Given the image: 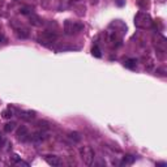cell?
<instances>
[{"label":"cell","instance_id":"cell-1","mask_svg":"<svg viewBox=\"0 0 167 167\" xmlns=\"http://www.w3.org/2000/svg\"><path fill=\"white\" fill-rule=\"evenodd\" d=\"M84 24L81 21H73V20H65L64 21V33L67 35H76L84 30Z\"/></svg>","mask_w":167,"mask_h":167},{"label":"cell","instance_id":"cell-2","mask_svg":"<svg viewBox=\"0 0 167 167\" xmlns=\"http://www.w3.org/2000/svg\"><path fill=\"white\" fill-rule=\"evenodd\" d=\"M134 25L138 29H149L153 25V20L146 12H138L134 16Z\"/></svg>","mask_w":167,"mask_h":167},{"label":"cell","instance_id":"cell-3","mask_svg":"<svg viewBox=\"0 0 167 167\" xmlns=\"http://www.w3.org/2000/svg\"><path fill=\"white\" fill-rule=\"evenodd\" d=\"M80 155H81L82 162L85 163L86 166H91V163H93V161H94V157H95V153H94L91 146H84L80 149Z\"/></svg>","mask_w":167,"mask_h":167},{"label":"cell","instance_id":"cell-4","mask_svg":"<svg viewBox=\"0 0 167 167\" xmlns=\"http://www.w3.org/2000/svg\"><path fill=\"white\" fill-rule=\"evenodd\" d=\"M56 34L52 33V31H42V33L38 34V37H37V41L38 43H41V45H51V43H54L56 41Z\"/></svg>","mask_w":167,"mask_h":167},{"label":"cell","instance_id":"cell-5","mask_svg":"<svg viewBox=\"0 0 167 167\" xmlns=\"http://www.w3.org/2000/svg\"><path fill=\"white\" fill-rule=\"evenodd\" d=\"M16 137H17L18 141L21 142H25L29 140V137H30V133H29L28 128H26L25 125H21L20 128L17 129V132H16Z\"/></svg>","mask_w":167,"mask_h":167},{"label":"cell","instance_id":"cell-6","mask_svg":"<svg viewBox=\"0 0 167 167\" xmlns=\"http://www.w3.org/2000/svg\"><path fill=\"white\" fill-rule=\"evenodd\" d=\"M45 161L52 167H59L61 165V161H60V158H59L58 155H46Z\"/></svg>","mask_w":167,"mask_h":167},{"label":"cell","instance_id":"cell-7","mask_svg":"<svg viewBox=\"0 0 167 167\" xmlns=\"http://www.w3.org/2000/svg\"><path fill=\"white\" fill-rule=\"evenodd\" d=\"M45 138H46V133L42 131V129H41V131H38V132H35V133L30 134V137H29L30 141L37 142V144H38V142H42Z\"/></svg>","mask_w":167,"mask_h":167},{"label":"cell","instance_id":"cell-8","mask_svg":"<svg viewBox=\"0 0 167 167\" xmlns=\"http://www.w3.org/2000/svg\"><path fill=\"white\" fill-rule=\"evenodd\" d=\"M29 20H30V24L33 26H41L42 25V20H41V17L39 16H37V15H34V13H30L29 15Z\"/></svg>","mask_w":167,"mask_h":167},{"label":"cell","instance_id":"cell-9","mask_svg":"<svg viewBox=\"0 0 167 167\" xmlns=\"http://www.w3.org/2000/svg\"><path fill=\"white\" fill-rule=\"evenodd\" d=\"M134 161H136V157H134V155L127 154V155H124V158H123V161H122L120 165L122 166H129V165H133Z\"/></svg>","mask_w":167,"mask_h":167},{"label":"cell","instance_id":"cell-10","mask_svg":"<svg viewBox=\"0 0 167 167\" xmlns=\"http://www.w3.org/2000/svg\"><path fill=\"white\" fill-rule=\"evenodd\" d=\"M20 118L24 120H31L35 118V111H22L20 112Z\"/></svg>","mask_w":167,"mask_h":167},{"label":"cell","instance_id":"cell-11","mask_svg":"<svg viewBox=\"0 0 167 167\" xmlns=\"http://www.w3.org/2000/svg\"><path fill=\"white\" fill-rule=\"evenodd\" d=\"M16 33H17L18 38H21V39L29 38V31H28V29H25V28H21V29H16Z\"/></svg>","mask_w":167,"mask_h":167},{"label":"cell","instance_id":"cell-12","mask_svg":"<svg viewBox=\"0 0 167 167\" xmlns=\"http://www.w3.org/2000/svg\"><path fill=\"white\" fill-rule=\"evenodd\" d=\"M137 65V60L136 59H127V60L124 61V67H127V68L129 69H134Z\"/></svg>","mask_w":167,"mask_h":167},{"label":"cell","instance_id":"cell-13","mask_svg":"<svg viewBox=\"0 0 167 167\" xmlns=\"http://www.w3.org/2000/svg\"><path fill=\"white\" fill-rule=\"evenodd\" d=\"M15 128H16V123L15 122H9V123H7V124L4 125V131L7 132V133L13 132V131H15Z\"/></svg>","mask_w":167,"mask_h":167},{"label":"cell","instance_id":"cell-14","mask_svg":"<svg viewBox=\"0 0 167 167\" xmlns=\"http://www.w3.org/2000/svg\"><path fill=\"white\" fill-rule=\"evenodd\" d=\"M68 137H69L71 140H73L74 142H80V141H81V136H80L79 132H71Z\"/></svg>","mask_w":167,"mask_h":167},{"label":"cell","instance_id":"cell-15","mask_svg":"<svg viewBox=\"0 0 167 167\" xmlns=\"http://www.w3.org/2000/svg\"><path fill=\"white\" fill-rule=\"evenodd\" d=\"M91 55L94 56V58H102V54H101V48L98 47V46H94L93 48H91Z\"/></svg>","mask_w":167,"mask_h":167},{"label":"cell","instance_id":"cell-16","mask_svg":"<svg viewBox=\"0 0 167 167\" xmlns=\"http://www.w3.org/2000/svg\"><path fill=\"white\" fill-rule=\"evenodd\" d=\"M12 116H13V109L8 107L5 111H3V118H5V119H10Z\"/></svg>","mask_w":167,"mask_h":167},{"label":"cell","instance_id":"cell-17","mask_svg":"<svg viewBox=\"0 0 167 167\" xmlns=\"http://www.w3.org/2000/svg\"><path fill=\"white\" fill-rule=\"evenodd\" d=\"M20 13H21V15H26V16H29L30 13H33V12L30 10V8H28V7H22V8L20 9Z\"/></svg>","mask_w":167,"mask_h":167},{"label":"cell","instance_id":"cell-18","mask_svg":"<svg viewBox=\"0 0 167 167\" xmlns=\"http://www.w3.org/2000/svg\"><path fill=\"white\" fill-rule=\"evenodd\" d=\"M12 159H13V162H15V163H18V162L21 161V157H18L17 154H15V155L12 157Z\"/></svg>","mask_w":167,"mask_h":167},{"label":"cell","instance_id":"cell-19","mask_svg":"<svg viewBox=\"0 0 167 167\" xmlns=\"http://www.w3.org/2000/svg\"><path fill=\"white\" fill-rule=\"evenodd\" d=\"M4 141H5V140H4V136H3V134L0 133V145L4 144Z\"/></svg>","mask_w":167,"mask_h":167},{"label":"cell","instance_id":"cell-20","mask_svg":"<svg viewBox=\"0 0 167 167\" xmlns=\"http://www.w3.org/2000/svg\"><path fill=\"white\" fill-rule=\"evenodd\" d=\"M1 42H5V38H4V35L0 34V43H1Z\"/></svg>","mask_w":167,"mask_h":167},{"label":"cell","instance_id":"cell-21","mask_svg":"<svg viewBox=\"0 0 167 167\" xmlns=\"http://www.w3.org/2000/svg\"><path fill=\"white\" fill-rule=\"evenodd\" d=\"M157 166H166V163H165V162H162V163H157Z\"/></svg>","mask_w":167,"mask_h":167},{"label":"cell","instance_id":"cell-22","mask_svg":"<svg viewBox=\"0 0 167 167\" xmlns=\"http://www.w3.org/2000/svg\"><path fill=\"white\" fill-rule=\"evenodd\" d=\"M69 1H80V0H69Z\"/></svg>","mask_w":167,"mask_h":167}]
</instances>
